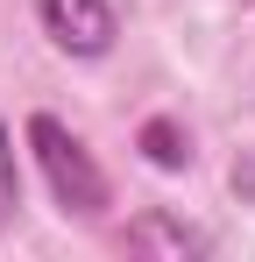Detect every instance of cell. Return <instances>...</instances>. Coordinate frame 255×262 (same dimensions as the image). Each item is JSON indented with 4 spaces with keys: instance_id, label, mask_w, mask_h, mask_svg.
I'll return each mask as SVG.
<instances>
[{
    "instance_id": "cell-3",
    "label": "cell",
    "mask_w": 255,
    "mask_h": 262,
    "mask_svg": "<svg viewBox=\"0 0 255 262\" xmlns=\"http://www.w3.org/2000/svg\"><path fill=\"white\" fill-rule=\"evenodd\" d=\"M142 156H149L156 170H184V163H192V142H184V128H177V121H163V114H156V121L142 128Z\"/></svg>"
},
{
    "instance_id": "cell-1",
    "label": "cell",
    "mask_w": 255,
    "mask_h": 262,
    "mask_svg": "<svg viewBox=\"0 0 255 262\" xmlns=\"http://www.w3.org/2000/svg\"><path fill=\"white\" fill-rule=\"evenodd\" d=\"M29 149H36L42 177H50V199H57L64 213H78V220L107 213V177H99V163L85 156V142L64 128L57 114H29Z\"/></svg>"
},
{
    "instance_id": "cell-4",
    "label": "cell",
    "mask_w": 255,
    "mask_h": 262,
    "mask_svg": "<svg viewBox=\"0 0 255 262\" xmlns=\"http://www.w3.org/2000/svg\"><path fill=\"white\" fill-rule=\"evenodd\" d=\"M128 241H135V248H170V255H206L213 248L206 234H192V227H177V220H142Z\"/></svg>"
},
{
    "instance_id": "cell-5",
    "label": "cell",
    "mask_w": 255,
    "mask_h": 262,
    "mask_svg": "<svg viewBox=\"0 0 255 262\" xmlns=\"http://www.w3.org/2000/svg\"><path fill=\"white\" fill-rule=\"evenodd\" d=\"M22 206V177H14V142H7V128H0V220Z\"/></svg>"
},
{
    "instance_id": "cell-2",
    "label": "cell",
    "mask_w": 255,
    "mask_h": 262,
    "mask_svg": "<svg viewBox=\"0 0 255 262\" xmlns=\"http://www.w3.org/2000/svg\"><path fill=\"white\" fill-rule=\"evenodd\" d=\"M36 14L50 29V43L71 50V57H107L114 36H121V21H114L107 0H36Z\"/></svg>"
}]
</instances>
